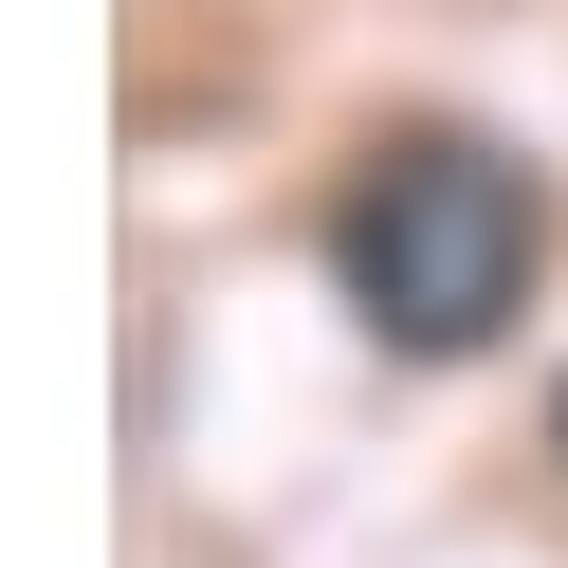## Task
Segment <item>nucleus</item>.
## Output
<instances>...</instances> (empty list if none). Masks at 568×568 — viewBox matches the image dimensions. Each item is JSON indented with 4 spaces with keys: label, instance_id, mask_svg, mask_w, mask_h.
Segmentation results:
<instances>
[{
    "label": "nucleus",
    "instance_id": "nucleus-2",
    "mask_svg": "<svg viewBox=\"0 0 568 568\" xmlns=\"http://www.w3.org/2000/svg\"><path fill=\"white\" fill-rule=\"evenodd\" d=\"M550 440H568V404H550Z\"/></svg>",
    "mask_w": 568,
    "mask_h": 568
},
{
    "label": "nucleus",
    "instance_id": "nucleus-1",
    "mask_svg": "<svg viewBox=\"0 0 568 568\" xmlns=\"http://www.w3.org/2000/svg\"><path fill=\"white\" fill-rule=\"evenodd\" d=\"M331 257H348V312L385 348H495L514 294H531V184L477 165V148H385L348 184Z\"/></svg>",
    "mask_w": 568,
    "mask_h": 568
}]
</instances>
